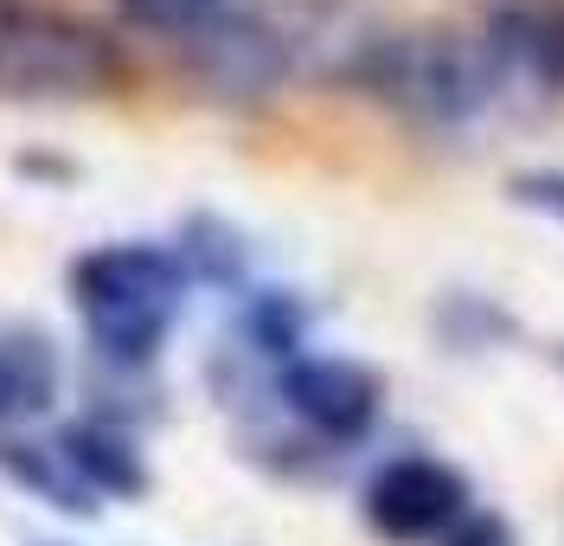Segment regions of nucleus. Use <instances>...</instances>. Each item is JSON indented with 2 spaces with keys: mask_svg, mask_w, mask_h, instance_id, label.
<instances>
[{
  "mask_svg": "<svg viewBox=\"0 0 564 546\" xmlns=\"http://www.w3.org/2000/svg\"><path fill=\"white\" fill-rule=\"evenodd\" d=\"M122 77L109 33L58 7L7 0L0 7V90L7 97H97Z\"/></svg>",
  "mask_w": 564,
  "mask_h": 546,
  "instance_id": "3",
  "label": "nucleus"
},
{
  "mask_svg": "<svg viewBox=\"0 0 564 546\" xmlns=\"http://www.w3.org/2000/svg\"><path fill=\"white\" fill-rule=\"evenodd\" d=\"M0 7H7V0H0Z\"/></svg>",
  "mask_w": 564,
  "mask_h": 546,
  "instance_id": "16",
  "label": "nucleus"
},
{
  "mask_svg": "<svg viewBox=\"0 0 564 546\" xmlns=\"http://www.w3.org/2000/svg\"><path fill=\"white\" fill-rule=\"evenodd\" d=\"M443 546H513V527L500 521V514H468L449 527V540Z\"/></svg>",
  "mask_w": 564,
  "mask_h": 546,
  "instance_id": "15",
  "label": "nucleus"
},
{
  "mask_svg": "<svg viewBox=\"0 0 564 546\" xmlns=\"http://www.w3.org/2000/svg\"><path fill=\"white\" fill-rule=\"evenodd\" d=\"M366 521L379 540L417 546L468 521V475L443 457H398L366 482Z\"/></svg>",
  "mask_w": 564,
  "mask_h": 546,
  "instance_id": "4",
  "label": "nucleus"
},
{
  "mask_svg": "<svg viewBox=\"0 0 564 546\" xmlns=\"http://www.w3.org/2000/svg\"><path fill=\"white\" fill-rule=\"evenodd\" d=\"M58 457L65 470L90 489V495H141L148 489V470H141V450L129 437H116L109 425H65L58 431Z\"/></svg>",
  "mask_w": 564,
  "mask_h": 546,
  "instance_id": "7",
  "label": "nucleus"
},
{
  "mask_svg": "<svg viewBox=\"0 0 564 546\" xmlns=\"http://www.w3.org/2000/svg\"><path fill=\"white\" fill-rule=\"evenodd\" d=\"M0 470L13 475L20 489H33L45 502H58L65 514H90V489L65 470V457H58V443L52 450H39V443H20V437H0Z\"/></svg>",
  "mask_w": 564,
  "mask_h": 546,
  "instance_id": "10",
  "label": "nucleus"
},
{
  "mask_svg": "<svg viewBox=\"0 0 564 546\" xmlns=\"http://www.w3.org/2000/svg\"><path fill=\"white\" fill-rule=\"evenodd\" d=\"M180 45H186L193 72L206 77L218 97H263L289 72V39H282V26L263 7H245V0H231L212 26H199V33L180 39Z\"/></svg>",
  "mask_w": 564,
  "mask_h": 546,
  "instance_id": "5",
  "label": "nucleus"
},
{
  "mask_svg": "<svg viewBox=\"0 0 564 546\" xmlns=\"http://www.w3.org/2000/svg\"><path fill=\"white\" fill-rule=\"evenodd\" d=\"M58 399V354L33 328H7L0 334V425L39 418Z\"/></svg>",
  "mask_w": 564,
  "mask_h": 546,
  "instance_id": "8",
  "label": "nucleus"
},
{
  "mask_svg": "<svg viewBox=\"0 0 564 546\" xmlns=\"http://www.w3.org/2000/svg\"><path fill=\"white\" fill-rule=\"evenodd\" d=\"M488 52L500 77L564 84V20H552V13H500L488 26Z\"/></svg>",
  "mask_w": 564,
  "mask_h": 546,
  "instance_id": "9",
  "label": "nucleus"
},
{
  "mask_svg": "<svg viewBox=\"0 0 564 546\" xmlns=\"http://www.w3.org/2000/svg\"><path fill=\"white\" fill-rule=\"evenodd\" d=\"M180 264H186V277H206V283H238L245 277V238L225 225V218H186V251H180Z\"/></svg>",
  "mask_w": 564,
  "mask_h": 546,
  "instance_id": "11",
  "label": "nucleus"
},
{
  "mask_svg": "<svg viewBox=\"0 0 564 546\" xmlns=\"http://www.w3.org/2000/svg\"><path fill=\"white\" fill-rule=\"evenodd\" d=\"M225 7H231V0H122V13H129L135 26H148V33H161V39H193L199 26H212Z\"/></svg>",
  "mask_w": 564,
  "mask_h": 546,
  "instance_id": "13",
  "label": "nucleus"
},
{
  "mask_svg": "<svg viewBox=\"0 0 564 546\" xmlns=\"http://www.w3.org/2000/svg\"><path fill=\"white\" fill-rule=\"evenodd\" d=\"M379 393H386L379 373L359 361H340V354H295L276 373V399L289 405V418L308 425L315 437H334V443H352L359 431H372Z\"/></svg>",
  "mask_w": 564,
  "mask_h": 546,
  "instance_id": "6",
  "label": "nucleus"
},
{
  "mask_svg": "<svg viewBox=\"0 0 564 546\" xmlns=\"http://www.w3.org/2000/svg\"><path fill=\"white\" fill-rule=\"evenodd\" d=\"M507 193H513L520 206H532V213H545V218L564 225V168H527V174L507 181Z\"/></svg>",
  "mask_w": 564,
  "mask_h": 546,
  "instance_id": "14",
  "label": "nucleus"
},
{
  "mask_svg": "<svg viewBox=\"0 0 564 546\" xmlns=\"http://www.w3.org/2000/svg\"><path fill=\"white\" fill-rule=\"evenodd\" d=\"M352 77L398 104L404 116L423 122H468L494 104L500 90V65L488 45H468L456 33H404V39H379L359 52Z\"/></svg>",
  "mask_w": 564,
  "mask_h": 546,
  "instance_id": "2",
  "label": "nucleus"
},
{
  "mask_svg": "<svg viewBox=\"0 0 564 546\" xmlns=\"http://www.w3.org/2000/svg\"><path fill=\"white\" fill-rule=\"evenodd\" d=\"M70 296L90 328V347L109 366H141L161 354L186 296V264L167 245H104L70 264Z\"/></svg>",
  "mask_w": 564,
  "mask_h": 546,
  "instance_id": "1",
  "label": "nucleus"
},
{
  "mask_svg": "<svg viewBox=\"0 0 564 546\" xmlns=\"http://www.w3.org/2000/svg\"><path fill=\"white\" fill-rule=\"evenodd\" d=\"M245 334L257 354H276L282 366L295 361V347H302V302L289 290H263L257 302H250L245 315Z\"/></svg>",
  "mask_w": 564,
  "mask_h": 546,
  "instance_id": "12",
  "label": "nucleus"
}]
</instances>
